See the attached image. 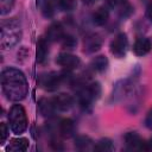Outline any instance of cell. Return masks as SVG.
I'll list each match as a JSON object with an SVG mask.
<instances>
[{
	"mask_svg": "<svg viewBox=\"0 0 152 152\" xmlns=\"http://www.w3.org/2000/svg\"><path fill=\"white\" fill-rule=\"evenodd\" d=\"M1 88L6 97L11 101H21L28 93L25 75L15 68H5L1 71Z\"/></svg>",
	"mask_w": 152,
	"mask_h": 152,
	"instance_id": "cell-1",
	"label": "cell"
},
{
	"mask_svg": "<svg viewBox=\"0 0 152 152\" xmlns=\"http://www.w3.org/2000/svg\"><path fill=\"white\" fill-rule=\"evenodd\" d=\"M0 46L2 50L15 46L21 39V26L17 18H11L1 23Z\"/></svg>",
	"mask_w": 152,
	"mask_h": 152,
	"instance_id": "cell-2",
	"label": "cell"
},
{
	"mask_svg": "<svg viewBox=\"0 0 152 152\" xmlns=\"http://www.w3.org/2000/svg\"><path fill=\"white\" fill-rule=\"evenodd\" d=\"M8 121L11 131L14 134H21L27 128V116L21 104H13L8 112Z\"/></svg>",
	"mask_w": 152,
	"mask_h": 152,
	"instance_id": "cell-3",
	"label": "cell"
},
{
	"mask_svg": "<svg viewBox=\"0 0 152 152\" xmlns=\"http://www.w3.org/2000/svg\"><path fill=\"white\" fill-rule=\"evenodd\" d=\"M101 95V86L99 82H93L90 84H88L87 87L82 88L78 94V103L82 107L83 110H89L91 107V103L97 100Z\"/></svg>",
	"mask_w": 152,
	"mask_h": 152,
	"instance_id": "cell-4",
	"label": "cell"
},
{
	"mask_svg": "<svg viewBox=\"0 0 152 152\" xmlns=\"http://www.w3.org/2000/svg\"><path fill=\"white\" fill-rule=\"evenodd\" d=\"M110 52L116 58H124L126 56L127 49H128V39L126 33H119L109 45Z\"/></svg>",
	"mask_w": 152,
	"mask_h": 152,
	"instance_id": "cell-5",
	"label": "cell"
},
{
	"mask_svg": "<svg viewBox=\"0 0 152 152\" xmlns=\"http://www.w3.org/2000/svg\"><path fill=\"white\" fill-rule=\"evenodd\" d=\"M56 63L66 70H74L76 68H78L81 59H80V57H77L75 55H71L68 52H62L57 56Z\"/></svg>",
	"mask_w": 152,
	"mask_h": 152,
	"instance_id": "cell-6",
	"label": "cell"
},
{
	"mask_svg": "<svg viewBox=\"0 0 152 152\" xmlns=\"http://www.w3.org/2000/svg\"><path fill=\"white\" fill-rule=\"evenodd\" d=\"M63 74H57V72H50L48 75H44L42 76L40 78V84L44 89L49 90V91H52V90H56L61 82L63 81L64 76H62Z\"/></svg>",
	"mask_w": 152,
	"mask_h": 152,
	"instance_id": "cell-7",
	"label": "cell"
},
{
	"mask_svg": "<svg viewBox=\"0 0 152 152\" xmlns=\"http://www.w3.org/2000/svg\"><path fill=\"white\" fill-rule=\"evenodd\" d=\"M102 45V37L99 33H90L84 37L83 51L87 53H93L97 51Z\"/></svg>",
	"mask_w": 152,
	"mask_h": 152,
	"instance_id": "cell-8",
	"label": "cell"
},
{
	"mask_svg": "<svg viewBox=\"0 0 152 152\" xmlns=\"http://www.w3.org/2000/svg\"><path fill=\"white\" fill-rule=\"evenodd\" d=\"M125 142L126 147L128 150H142L146 151V141H144L140 135L135 132H128L125 135Z\"/></svg>",
	"mask_w": 152,
	"mask_h": 152,
	"instance_id": "cell-9",
	"label": "cell"
},
{
	"mask_svg": "<svg viewBox=\"0 0 152 152\" xmlns=\"http://www.w3.org/2000/svg\"><path fill=\"white\" fill-rule=\"evenodd\" d=\"M52 102L55 104V108L58 109V110H62V112H65V110H69L71 107H72V97L65 93H59L57 95H55L52 97Z\"/></svg>",
	"mask_w": 152,
	"mask_h": 152,
	"instance_id": "cell-10",
	"label": "cell"
},
{
	"mask_svg": "<svg viewBox=\"0 0 152 152\" xmlns=\"http://www.w3.org/2000/svg\"><path fill=\"white\" fill-rule=\"evenodd\" d=\"M152 50V40L150 38H138L133 45V52L137 56H145Z\"/></svg>",
	"mask_w": 152,
	"mask_h": 152,
	"instance_id": "cell-11",
	"label": "cell"
},
{
	"mask_svg": "<svg viewBox=\"0 0 152 152\" xmlns=\"http://www.w3.org/2000/svg\"><path fill=\"white\" fill-rule=\"evenodd\" d=\"M131 89H132V83L129 82V80H121L114 87L113 97L116 99V100L124 99L131 91Z\"/></svg>",
	"mask_w": 152,
	"mask_h": 152,
	"instance_id": "cell-12",
	"label": "cell"
},
{
	"mask_svg": "<svg viewBox=\"0 0 152 152\" xmlns=\"http://www.w3.org/2000/svg\"><path fill=\"white\" fill-rule=\"evenodd\" d=\"M28 148V139L26 138H14L11 139L6 146L7 152H24Z\"/></svg>",
	"mask_w": 152,
	"mask_h": 152,
	"instance_id": "cell-13",
	"label": "cell"
},
{
	"mask_svg": "<svg viewBox=\"0 0 152 152\" xmlns=\"http://www.w3.org/2000/svg\"><path fill=\"white\" fill-rule=\"evenodd\" d=\"M64 31L59 23H52L46 30V39L49 42H58L63 38Z\"/></svg>",
	"mask_w": 152,
	"mask_h": 152,
	"instance_id": "cell-14",
	"label": "cell"
},
{
	"mask_svg": "<svg viewBox=\"0 0 152 152\" xmlns=\"http://www.w3.org/2000/svg\"><path fill=\"white\" fill-rule=\"evenodd\" d=\"M48 39L44 37H40L37 43V51H36V59L38 63H44L48 53H49V44Z\"/></svg>",
	"mask_w": 152,
	"mask_h": 152,
	"instance_id": "cell-15",
	"label": "cell"
},
{
	"mask_svg": "<svg viewBox=\"0 0 152 152\" xmlns=\"http://www.w3.org/2000/svg\"><path fill=\"white\" fill-rule=\"evenodd\" d=\"M38 109H39V113L45 118L52 116L56 110L52 99H46V97H43L38 101Z\"/></svg>",
	"mask_w": 152,
	"mask_h": 152,
	"instance_id": "cell-16",
	"label": "cell"
},
{
	"mask_svg": "<svg viewBox=\"0 0 152 152\" xmlns=\"http://www.w3.org/2000/svg\"><path fill=\"white\" fill-rule=\"evenodd\" d=\"M108 18H109V12H108V10H107L106 7H103V6H102V7H99L97 10H95L94 13L91 14V21H93V24L96 25V26H102V25H104V24L107 23Z\"/></svg>",
	"mask_w": 152,
	"mask_h": 152,
	"instance_id": "cell-17",
	"label": "cell"
},
{
	"mask_svg": "<svg viewBox=\"0 0 152 152\" xmlns=\"http://www.w3.org/2000/svg\"><path fill=\"white\" fill-rule=\"evenodd\" d=\"M75 132V124L71 119H63L59 124V133L63 138H71Z\"/></svg>",
	"mask_w": 152,
	"mask_h": 152,
	"instance_id": "cell-18",
	"label": "cell"
},
{
	"mask_svg": "<svg viewBox=\"0 0 152 152\" xmlns=\"http://www.w3.org/2000/svg\"><path fill=\"white\" fill-rule=\"evenodd\" d=\"M90 66L93 70L97 71V72H103L107 68H108V59L106 56L103 55H100L97 57H95L91 63H90Z\"/></svg>",
	"mask_w": 152,
	"mask_h": 152,
	"instance_id": "cell-19",
	"label": "cell"
},
{
	"mask_svg": "<svg viewBox=\"0 0 152 152\" xmlns=\"http://www.w3.org/2000/svg\"><path fill=\"white\" fill-rule=\"evenodd\" d=\"M75 146L77 150H81V151L89 150L93 146V140L87 135H78L75 139Z\"/></svg>",
	"mask_w": 152,
	"mask_h": 152,
	"instance_id": "cell-20",
	"label": "cell"
},
{
	"mask_svg": "<svg viewBox=\"0 0 152 152\" xmlns=\"http://www.w3.org/2000/svg\"><path fill=\"white\" fill-rule=\"evenodd\" d=\"M114 150V145L113 141L108 138H103L100 139L96 145H94V151H100V152H109Z\"/></svg>",
	"mask_w": 152,
	"mask_h": 152,
	"instance_id": "cell-21",
	"label": "cell"
},
{
	"mask_svg": "<svg viewBox=\"0 0 152 152\" xmlns=\"http://www.w3.org/2000/svg\"><path fill=\"white\" fill-rule=\"evenodd\" d=\"M59 42H61V44H62V46H63L64 49H69V50L75 49L76 45H77L76 38H75L74 36H71V34H64L63 38H62Z\"/></svg>",
	"mask_w": 152,
	"mask_h": 152,
	"instance_id": "cell-22",
	"label": "cell"
},
{
	"mask_svg": "<svg viewBox=\"0 0 152 152\" xmlns=\"http://www.w3.org/2000/svg\"><path fill=\"white\" fill-rule=\"evenodd\" d=\"M58 5L63 11L70 12L77 7V1L76 0H58Z\"/></svg>",
	"mask_w": 152,
	"mask_h": 152,
	"instance_id": "cell-23",
	"label": "cell"
},
{
	"mask_svg": "<svg viewBox=\"0 0 152 152\" xmlns=\"http://www.w3.org/2000/svg\"><path fill=\"white\" fill-rule=\"evenodd\" d=\"M15 0H0V13L1 15H5L10 13L14 6Z\"/></svg>",
	"mask_w": 152,
	"mask_h": 152,
	"instance_id": "cell-24",
	"label": "cell"
},
{
	"mask_svg": "<svg viewBox=\"0 0 152 152\" xmlns=\"http://www.w3.org/2000/svg\"><path fill=\"white\" fill-rule=\"evenodd\" d=\"M8 135H10V128H8V126L5 122H1L0 124V144L1 145L5 144V141L7 140Z\"/></svg>",
	"mask_w": 152,
	"mask_h": 152,
	"instance_id": "cell-25",
	"label": "cell"
},
{
	"mask_svg": "<svg viewBox=\"0 0 152 152\" xmlns=\"http://www.w3.org/2000/svg\"><path fill=\"white\" fill-rule=\"evenodd\" d=\"M132 12H133V7L129 4L125 2L124 6H122V8H121V11H120V17H124V18L129 17L132 14Z\"/></svg>",
	"mask_w": 152,
	"mask_h": 152,
	"instance_id": "cell-26",
	"label": "cell"
},
{
	"mask_svg": "<svg viewBox=\"0 0 152 152\" xmlns=\"http://www.w3.org/2000/svg\"><path fill=\"white\" fill-rule=\"evenodd\" d=\"M145 125H146V127L148 129L152 131V108L148 110V113H147V115L145 118Z\"/></svg>",
	"mask_w": 152,
	"mask_h": 152,
	"instance_id": "cell-27",
	"label": "cell"
},
{
	"mask_svg": "<svg viewBox=\"0 0 152 152\" xmlns=\"http://www.w3.org/2000/svg\"><path fill=\"white\" fill-rule=\"evenodd\" d=\"M107 4L112 7H116V6H120V5H124L126 2V0H106Z\"/></svg>",
	"mask_w": 152,
	"mask_h": 152,
	"instance_id": "cell-28",
	"label": "cell"
},
{
	"mask_svg": "<svg viewBox=\"0 0 152 152\" xmlns=\"http://www.w3.org/2000/svg\"><path fill=\"white\" fill-rule=\"evenodd\" d=\"M50 145H51V147H52L53 150H63V148H64L63 145H62V142H59V141H57V140H52V141L50 142Z\"/></svg>",
	"mask_w": 152,
	"mask_h": 152,
	"instance_id": "cell-29",
	"label": "cell"
},
{
	"mask_svg": "<svg viewBox=\"0 0 152 152\" xmlns=\"http://www.w3.org/2000/svg\"><path fill=\"white\" fill-rule=\"evenodd\" d=\"M146 17L148 18V20L150 21H152V1L147 5V7H146Z\"/></svg>",
	"mask_w": 152,
	"mask_h": 152,
	"instance_id": "cell-30",
	"label": "cell"
},
{
	"mask_svg": "<svg viewBox=\"0 0 152 152\" xmlns=\"http://www.w3.org/2000/svg\"><path fill=\"white\" fill-rule=\"evenodd\" d=\"M84 4H87V5H91V4H94V2H96L97 0H82Z\"/></svg>",
	"mask_w": 152,
	"mask_h": 152,
	"instance_id": "cell-31",
	"label": "cell"
}]
</instances>
